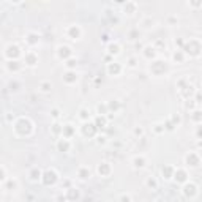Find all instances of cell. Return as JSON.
Segmentation results:
<instances>
[{
    "mask_svg": "<svg viewBox=\"0 0 202 202\" xmlns=\"http://www.w3.org/2000/svg\"><path fill=\"white\" fill-rule=\"evenodd\" d=\"M65 33H66V36H68L70 40H79L81 35H82V30H81L79 25H74L73 24V25H68V27H66Z\"/></svg>",
    "mask_w": 202,
    "mask_h": 202,
    "instance_id": "6da1fadb",
    "label": "cell"
},
{
    "mask_svg": "<svg viewBox=\"0 0 202 202\" xmlns=\"http://www.w3.org/2000/svg\"><path fill=\"white\" fill-rule=\"evenodd\" d=\"M122 8H123V13L126 14H134V13H137V3L136 2H125L122 3Z\"/></svg>",
    "mask_w": 202,
    "mask_h": 202,
    "instance_id": "7a4b0ae2",
    "label": "cell"
},
{
    "mask_svg": "<svg viewBox=\"0 0 202 202\" xmlns=\"http://www.w3.org/2000/svg\"><path fill=\"white\" fill-rule=\"evenodd\" d=\"M57 54L60 57H70L71 55V49L68 48V46H58V48H57Z\"/></svg>",
    "mask_w": 202,
    "mask_h": 202,
    "instance_id": "3957f363",
    "label": "cell"
},
{
    "mask_svg": "<svg viewBox=\"0 0 202 202\" xmlns=\"http://www.w3.org/2000/svg\"><path fill=\"white\" fill-rule=\"evenodd\" d=\"M27 41H28V43H32V44H35V43H38V41H40V36H38L36 33L30 32V33L27 35Z\"/></svg>",
    "mask_w": 202,
    "mask_h": 202,
    "instance_id": "277c9868",
    "label": "cell"
},
{
    "mask_svg": "<svg viewBox=\"0 0 202 202\" xmlns=\"http://www.w3.org/2000/svg\"><path fill=\"white\" fill-rule=\"evenodd\" d=\"M120 46H119V43H111L109 44V52L111 54H119L120 52Z\"/></svg>",
    "mask_w": 202,
    "mask_h": 202,
    "instance_id": "5b68a950",
    "label": "cell"
},
{
    "mask_svg": "<svg viewBox=\"0 0 202 202\" xmlns=\"http://www.w3.org/2000/svg\"><path fill=\"white\" fill-rule=\"evenodd\" d=\"M186 161L188 163H191V164H189V166H197V163H199V159H197L196 156H194V155H188V156H186Z\"/></svg>",
    "mask_w": 202,
    "mask_h": 202,
    "instance_id": "8992f818",
    "label": "cell"
},
{
    "mask_svg": "<svg viewBox=\"0 0 202 202\" xmlns=\"http://www.w3.org/2000/svg\"><path fill=\"white\" fill-rule=\"evenodd\" d=\"M188 6H191V8H202V2H188Z\"/></svg>",
    "mask_w": 202,
    "mask_h": 202,
    "instance_id": "52a82bcc",
    "label": "cell"
},
{
    "mask_svg": "<svg viewBox=\"0 0 202 202\" xmlns=\"http://www.w3.org/2000/svg\"><path fill=\"white\" fill-rule=\"evenodd\" d=\"M134 166H136V167H142V166H144V159H142V158H136V159H134Z\"/></svg>",
    "mask_w": 202,
    "mask_h": 202,
    "instance_id": "ba28073f",
    "label": "cell"
},
{
    "mask_svg": "<svg viewBox=\"0 0 202 202\" xmlns=\"http://www.w3.org/2000/svg\"><path fill=\"white\" fill-rule=\"evenodd\" d=\"M119 71V65H109V73H117Z\"/></svg>",
    "mask_w": 202,
    "mask_h": 202,
    "instance_id": "9c48e42d",
    "label": "cell"
},
{
    "mask_svg": "<svg viewBox=\"0 0 202 202\" xmlns=\"http://www.w3.org/2000/svg\"><path fill=\"white\" fill-rule=\"evenodd\" d=\"M174 58H175V60H182V58H183L182 52H179V54H174Z\"/></svg>",
    "mask_w": 202,
    "mask_h": 202,
    "instance_id": "30bf717a",
    "label": "cell"
},
{
    "mask_svg": "<svg viewBox=\"0 0 202 202\" xmlns=\"http://www.w3.org/2000/svg\"><path fill=\"white\" fill-rule=\"evenodd\" d=\"M122 202H131V199H129V196H123L122 197Z\"/></svg>",
    "mask_w": 202,
    "mask_h": 202,
    "instance_id": "8fae6325",
    "label": "cell"
},
{
    "mask_svg": "<svg viewBox=\"0 0 202 202\" xmlns=\"http://www.w3.org/2000/svg\"><path fill=\"white\" fill-rule=\"evenodd\" d=\"M81 117H82V119H87V111H82L81 112Z\"/></svg>",
    "mask_w": 202,
    "mask_h": 202,
    "instance_id": "7c38bea8",
    "label": "cell"
},
{
    "mask_svg": "<svg viewBox=\"0 0 202 202\" xmlns=\"http://www.w3.org/2000/svg\"><path fill=\"white\" fill-rule=\"evenodd\" d=\"M43 90H44V92L49 90V85H48V84H43Z\"/></svg>",
    "mask_w": 202,
    "mask_h": 202,
    "instance_id": "4fadbf2b",
    "label": "cell"
}]
</instances>
